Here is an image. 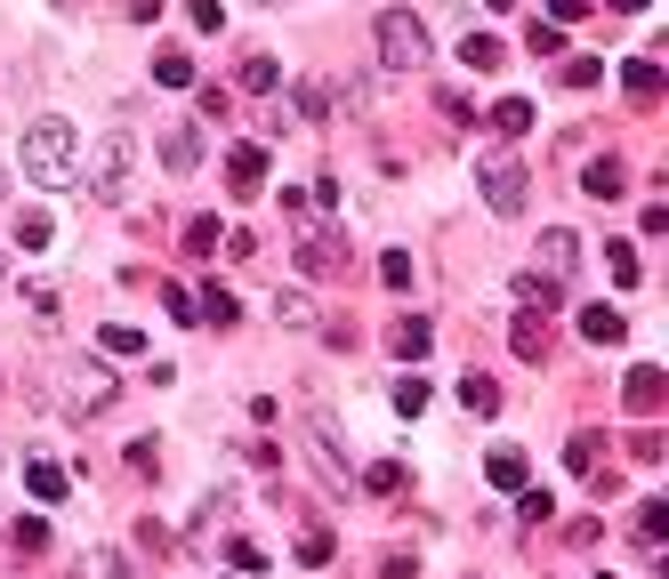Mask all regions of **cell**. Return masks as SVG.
<instances>
[{
  "label": "cell",
  "mask_w": 669,
  "mask_h": 579,
  "mask_svg": "<svg viewBox=\"0 0 669 579\" xmlns=\"http://www.w3.org/2000/svg\"><path fill=\"white\" fill-rule=\"evenodd\" d=\"M0 579H16V547L9 540H0Z\"/></svg>",
  "instance_id": "cell-47"
},
{
  "label": "cell",
  "mask_w": 669,
  "mask_h": 579,
  "mask_svg": "<svg viewBox=\"0 0 669 579\" xmlns=\"http://www.w3.org/2000/svg\"><path fill=\"white\" fill-rule=\"evenodd\" d=\"M581 16H589V0H549V25H557V33L581 25Z\"/></svg>",
  "instance_id": "cell-43"
},
{
  "label": "cell",
  "mask_w": 669,
  "mask_h": 579,
  "mask_svg": "<svg viewBox=\"0 0 669 579\" xmlns=\"http://www.w3.org/2000/svg\"><path fill=\"white\" fill-rule=\"evenodd\" d=\"M154 81H161V89H194V57L186 49H161L154 57Z\"/></svg>",
  "instance_id": "cell-22"
},
{
  "label": "cell",
  "mask_w": 669,
  "mask_h": 579,
  "mask_svg": "<svg viewBox=\"0 0 669 579\" xmlns=\"http://www.w3.org/2000/svg\"><path fill=\"white\" fill-rule=\"evenodd\" d=\"M621 185H630V170H621L613 153H605V161H589V170H581V194H589V201H621Z\"/></svg>",
  "instance_id": "cell-15"
},
{
  "label": "cell",
  "mask_w": 669,
  "mask_h": 579,
  "mask_svg": "<svg viewBox=\"0 0 669 579\" xmlns=\"http://www.w3.org/2000/svg\"><path fill=\"white\" fill-rule=\"evenodd\" d=\"M524 49H533V57H557L564 33H557V25H533V33H524Z\"/></svg>",
  "instance_id": "cell-42"
},
{
  "label": "cell",
  "mask_w": 669,
  "mask_h": 579,
  "mask_svg": "<svg viewBox=\"0 0 669 579\" xmlns=\"http://www.w3.org/2000/svg\"><path fill=\"white\" fill-rule=\"evenodd\" d=\"M275 81H282V73H275V57H242V89H251V97H267Z\"/></svg>",
  "instance_id": "cell-30"
},
{
  "label": "cell",
  "mask_w": 669,
  "mask_h": 579,
  "mask_svg": "<svg viewBox=\"0 0 669 579\" xmlns=\"http://www.w3.org/2000/svg\"><path fill=\"white\" fill-rule=\"evenodd\" d=\"M388 346H396V355H403V362H419V355H428V346H436V322H419V315H403V322L388 330Z\"/></svg>",
  "instance_id": "cell-17"
},
{
  "label": "cell",
  "mask_w": 669,
  "mask_h": 579,
  "mask_svg": "<svg viewBox=\"0 0 669 579\" xmlns=\"http://www.w3.org/2000/svg\"><path fill=\"white\" fill-rule=\"evenodd\" d=\"M379 282H388V290H412V258L388 250V258H379Z\"/></svg>",
  "instance_id": "cell-39"
},
{
  "label": "cell",
  "mask_w": 669,
  "mask_h": 579,
  "mask_svg": "<svg viewBox=\"0 0 669 579\" xmlns=\"http://www.w3.org/2000/svg\"><path fill=\"white\" fill-rule=\"evenodd\" d=\"M516 298L533 306V315H549V306H557V274H516Z\"/></svg>",
  "instance_id": "cell-25"
},
{
  "label": "cell",
  "mask_w": 669,
  "mask_h": 579,
  "mask_svg": "<svg viewBox=\"0 0 669 579\" xmlns=\"http://www.w3.org/2000/svg\"><path fill=\"white\" fill-rule=\"evenodd\" d=\"M460 410H469V419H500V379L469 370V379H460Z\"/></svg>",
  "instance_id": "cell-16"
},
{
  "label": "cell",
  "mask_w": 669,
  "mask_h": 579,
  "mask_svg": "<svg viewBox=\"0 0 669 579\" xmlns=\"http://www.w3.org/2000/svg\"><path fill=\"white\" fill-rule=\"evenodd\" d=\"M597 451H605V434L581 427V434H573V451H564V467H573V475H597Z\"/></svg>",
  "instance_id": "cell-28"
},
{
  "label": "cell",
  "mask_w": 669,
  "mask_h": 579,
  "mask_svg": "<svg viewBox=\"0 0 669 579\" xmlns=\"http://www.w3.org/2000/svg\"><path fill=\"white\" fill-rule=\"evenodd\" d=\"M113 370L106 362H65V410H81V419H97V410H113Z\"/></svg>",
  "instance_id": "cell-5"
},
{
  "label": "cell",
  "mask_w": 669,
  "mask_h": 579,
  "mask_svg": "<svg viewBox=\"0 0 669 579\" xmlns=\"http://www.w3.org/2000/svg\"><path fill=\"white\" fill-rule=\"evenodd\" d=\"M621 403H630V410H637V419H654V410L669 403V379H661V370H654V362H637V370H630V379H621Z\"/></svg>",
  "instance_id": "cell-8"
},
{
  "label": "cell",
  "mask_w": 669,
  "mask_h": 579,
  "mask_svg": "<svg viewBox=\"0 0 669 579\" xmlns=\"http://www.w3.org/2000/svg\"><path fill=\"white\" fill-rule=\"evenodd\" d=\"M492 9H516V0H492Z\"/></svg>",
  "instance_id": "cell-49"
},
{
  "label": "cell",
  "mask_w": 669,
  "mask_h": 579,
  "mask_svg": "<svg viewBox=\"0 0 669 579\" xmlns=\"http://www.w3.org/2000/svg\"><path fill=\"white\" fill-rule=\"evenodd\" d=\"M161 306H170V322H194V290L186 282H161Z\"/></svg>",
  "instance_id": "cell-37"
},
{
  "label": "cell",
  "mask_w": 669,
  "mask_h": 579,
  "mask_svg": "<svg viewBox=\"0 0 669 579\" xmlns=\"http://www.w3.org/2000/svg\"><path fill=\"white\" fill-rule=\"evenodd\" d=\"M0 282H9V274H0Z\"/></svg>",
  "instance_id": "cell-50"
},
{
  "label": "cell",
  "mask_w": 669,
  "mask_h": 579,
  "mask_svg": "<svg viewBox=\"0 0 669 579\" xmlns=\"http://www.w3.org/2000/svg\"><path fill=\"white\" fill-rule=\"evenodd\" d=\"M509 346H516V362H549V322L524 306V315L509 322Z\"/></svg>",
  "instance_id": "cell-11"
},
{
  "label": "cell",
  "mask_w": 669,
  "mask_h": 579,
  "mask_svg": "<svg viewBox=\"0 0 669 579\" xmlns=\"http://www.w3.org/2000/svg\"><path fill=\"white\" fill-rule=\"evenodd\" d=\"M581 338H589V346H621V338H630V315H621V306H581Z\"/></svg>",
  "instance_id": "cell-10"
},
{
  "label": "cell",
  "mask_w": 669,
  "mask_h": 579,
  "mask_svg": "<svg viewBox=\"0 0 669 579\" xmlns=\"http://www.w3.org/2000/svg\"><path fill=\"white\" fill-rule=\"evenodd\" d=\"M605 258H613V282H621V290L637 282V250H630V242H613V250H605Z\"/></svg>",
  "instance_id": "cell-41"
},
{
  "label": "cell",
  "mask_w": 669,
  "mask_h": 579,
  "mask_svg": "<svg viewBox=\"0 0 669 579\" xmlns=\"http://www.w3.org/2000/svg\"><path fill=\"white\" fill-rule=\"evenodd\" d=\"M363 491H379V500H396V491H403V459H379V467H363Z\"/></svg>",
  "instance_id": "cell-29"
},
{
  "label": "cell",
  "mask_w": 669,
  "mask_h": 579,
  "mask_svg": "<svg viewBox=\"0 0 669 579\" xmlns=\"http://www.w3.org/2000/svg\"><path fill=\"white\" fill-rule=\"evenodd\" d=\"M516 515H524V523H549V515H557V500H549V491H533V483H524V491H516Z\"/></svg>",
  "instance_id": "cell-33"
},
{
  "label": "cell",
  "mask_w": 669,
  "mask_h": 579,
  "mask_svg": "<svg viewBox=\"0 0 669 579\" xmlns=\"http://www.w3.org/2000/svg\"><path fill=\"white\" fill-rule=\"evenodd\" d=\"M186 250H194V258L218 250V218H194V225H186Z\"/></svg>",
  "instance_id": "cell-38"
},
{
  "label": "cell",
  "mask_w": 669,
  "mask_h": 579,
  "mask_svg": "<svg viewBox=\"0 0 669 579\" xmlns=\"http://www.w3.org/2000/svg\"><path fill=\"white\" fill-rule=\"evenodd\" d=\"M460 65L492 73V65H500V40H492V33H469V40H460Z\"/></svg>",
  "instance_id": "cell-26"
},
{
  "label": "cell",
  "mask_w": 669,
  "mask_h": 579,
  "mask_svg": "<svg viewBox=\"0 0 669 579\" xmlns=\"http://www.w3.org/2000/svg\"><path fill=\"white\" fill-rule=\"evenodd\" d=\"M621 89H630V106H661V65L654 57H630V65H621Z\"/></svg>",
  "instance_id": "cell-12"
},
{
  "label": "cell",
  "mask_w": 669,
  "mask_h": 579,
  "mask_svg": "<svg viewBox=\"0 0 669 579\" xmlns=\"http://www.w3.org/2000/svg\"><path fill=\"white\" fill-rule=\"evenodd\" d=\"M194 161H202V121H170V130H161V170L186 177Z\"/></svg>",
  "instance_id": "cell-7"
},
{
  "label": "cell",
  "mask_w": 669,
  "mask_h": 579,
  "mask_svg": "<svg viewBox=\"0 0 669 579\" xmlns=\"http://www.w3.org/2000/svg\"><path fill=\"white\" fill-rule=\"evenodd\" d=\"M16 242H25V250H49V218H40V210H16Z\"/></svg>",
  "instance_id": "cell-36"
},
{
  "label": "cell",
  "mask_w": 669,
  "mask_h": 579,
  "mask_svg": "<svg viewBox=\"0 0 669 579\" xmlns=\"http://www.w3.org/2000/svg\"><path fill=\"white\" fill-rule=\"evenodd\" d=\"M121 9H130L137 25H146V16H161V0H121Z\"/></svg>",
  "instance_id": "cell-45"
},
{
  "label": "cell",
  "mask_w": 669,
  "mask_h": 579,
  "mask_svg": "<svg viewBox=\"0 0 669 579\" xmlns=\"http://www.w3.org/2000/svg\"><path fill=\"white\" fill-rule=\"evenodd\" d=\"M97 338H106V355H137V346H146V330H137V322H106Z\"/></svg>",
  "instance_id": "cell-31"
},
{
  "label": "cell",
  "mask_w": 669,
  "mask_h": 579,
  "mask_svg": "<svg viewBox=\"0 0 669 579\" xmlns=\"http://www.w3.org/2000/svg\"><path fill=\"white\" fill-rule=\"evenodd\" d=\"M299 266H307L315 282H331V274H348V234L339 225H315L307 242H299Z\"/></svg>",
  "instance_id": "cell-6"
},
{
  "label": "cell",
  "mask_w": 669,
  "mask_h": 579,
  "mask_svg": "<svg viewBox=\"0 0 669 579\" xmlns=\"http://www.w3.org/2000/svg\"><path fill=\"white\" fill-rule=\"evenodd\" d=\"M25 491H33L40 507H57V500L73 491V475H65V467H49V459H25Z\"/></svg>",
  "instance_id": "cell-14"
},
{
  "label": "cell",
  "mask_w": 669,
  "mask_h": 579,
  "mask_svg": "<svg viewBox=\"0 0 669 579\" xmlns=\"http://www.w3.org/2000/svg\"><path fill=\"white\" fill-rule=\"evenodd\" d=\"M275 322L282 330H315V298L307 290H275Z\"/></svg>",
  "instance_id": "cell-18"
},
{
  "label": "cell",
  "mask_w": 669,
  "mask_h": 579,
  "mask_svg": "<svg viewBox=\"0 0 669 579\" xmlns=\"http://www.w3.org/2000/svg\"><path fill=\"white\" fill-rule=\"evenodd\" d=\"M81 177V137L65 113H40L25 130V185H40V194H65V185Z\"/></svg>",
  "instance_id": "cell-1"
},
{
  "label": "cell",
  "mask_w": 669,
  "mask_h": 579,
  "mask_svg": "<svg viewBox=\"0 0 669 579\" xmlns=\"http://www.w3.org/2000/svg\"><path fill=\"white\" fill-rule=\"evenodd\" d=\"M9 547L40 555V547H49V515H16V523H9Z\"/></svg>",
  "instance_id": "cell-24"
},
{
  "label": "cell",
  "mask_w": 669,
  "mask_h": 579,
  "mask_svg": "<svg viewBox=\"0 0 669 579\" xmlns=\"http://www.w3.org/2000/svg\"><path fill=\"white\" fill-rule=\"evenodd\" d=\"M299 564H331V531H323V523L299 531Z\"/></svg>",
  "instance_id": "cell-34"
},
{
  "label": "cell",
  "mask_w": 669,
  "mask_h": 579,
  "mask_svg": "<svg viewBox=\"0 0 669 579\" xmlns=\"http://www.w3.org/2000/svg\"><path fill=\"white\" fill-rule=\"evenodd\" d=\"M484 475H492L500 491H524V483H533V467H524V451H492V459H484Z\"/></svg>",
  "instance_id": "cell-20"
},
{
  "label": "cell",
  "mask_w": 669,
  "mask_h": 579,
  "mask_svg": "<svg viewBox=\"0 0 669 579\" xmlns=\"http://www.w3.org/2000/svg\"><path fill=\"white\" fill-rule=\"evenodd\" d=\"M630 459H637V467H654V459H661V434H654V427H637V434H630Z\"/></svg>",
  "instance_id": "cell-40"
},
{
  "label": "cell",
  "mask_w": 669,
  "mask_h": 579,
  "mask_svg": "<svg viewBox=\"0 0 669 579\" xmlns=\"http://www.w3.org/2000/svg\"><path fill=\"white\" fill-rule=\"evenodd\" d=\"M130 170H137V137L106 130L89 145V201H121V194H130Z\"/></svg>",
  "instance_id": "cell-2"
},
{
  "label": "cell",
  "mask_w": 669,
  "mask_h": 579,
  "mask_svg": "<svg viewBox=\"0 0 669 579\" xmlns=\"http://www.w3.org/2000/svg\"><path fill=\"white\" fill-rule=\"evenodd\" d=\"M396 410H403V419L428 410V379H419V370H403V379H396Z\"/></svg>",
  "instance_id": "cell-27"
},
{
  "label": "cell",
  "mask_w": 669,
  "mask_h": 579,
  "mask_svg": "<svg viewBox=\"0 0 669 579\" xmlns=\"http://www.w3.org/2000/svg\"><path fill=\"white\" fill-rule=\"evenodd\" d=\"M661 531H669V507H661V500H645V507H637V540H645V547H661Z\"/></svg>",
  "instance_id": "cell-32"
},
{
  "label": "cell",
  "mask_w": 669,
  "mask_h": 579,
  "mask_svg": "<svg viewBox=\"0 0 669 579\" xmlns=\"http://www.w3.org/2000/svg\"><path fill=\"white\" fill-rule=\"evenodd\" d=\"M73 579H130V564H121V547H89L73 564Z\"/></svg>",
  "instance_id": "cell-21"
},
{
  "label": "cell",
  "mask_w": 669,
  "mask_h": 579,
  "mask_svg": "<svg viewBox=\"0 0 669 579\" xmlns=\"http://www.w3.org/2000/svg\"><path fill=\"white\" fill-rule=\"evenodd\" d=\"M476 194L492 218H524V161L516 153H484L476 161Z\"/></svg>",
  "instance_id": "cell-4"
},
{
  "label": "cell",
  "mask_w": 669,
  "mask_h": 579,
  "mask_svg": "<svg viewBox=\"0 0 669 579\" xmlns=\"http://www.w3.org/2000/svg\"><path fill=\"white\" fill-rule=\"evenodd\" d=\"M533 130V97H500L492 106V137H524Z\"/></svg>",
  "instance_id": "cell-19"
},
{
  "label": "cell",
  "mask_w": 669,
  "mask_h": 579,
  "mask_svg": "<svg viewBox=\"0 0 669 579\" xmlns=\"http://www.w3.org/2000/svg\"><path fill=\"white\" fill-rule=\"evenodd\" d=\"M186 16H194V33H218V25H227V9H218V0H194Z\"/></svg>",
  "instance_id": "cell-44"
},
{
  "label": "cell",
  "mask_w": 669,
  "mask_h": 579,
  "mask_svg": "<svg viewBox=\"0 0 669 579\" xmlns=\"http://www.w3.org/2000/svg\"><path fill=\"white\" fill-rule=\"evenodd\" d=\"M540 266H549V274H573V266H581V234H573V225H549V234H540Z\"/></svg>",
  "instance_id": "cell-13"
},
{
  "label": "cell",
  "mask_w": 669,
  "mask_h": 579,
  "mask_svg": "<svg viewBox=\"0 0 669 579\" xmlns=\"http://www.w3.org/2000/svg\"><path fill=\"white\" fill-rule=\"evenodd\" d=\"M0 201H9V170H0Z\"/></svg>",
  "instance_id": "cell-48"
},
{
  "label": "cell",
  "mask_w": 669,
  "mask_h": 579,
  "mask_svg": "<svg viewBox=\"0 0 669 579\" xmlns=\"http://www.w3.org/2000/svg\"><path fill=\"white\" fill-rule=\"evenodd\" d=\"M194 315H202V322H218V330H227V322L242 315V306H234V290H218V282H210V290H202V298H194Z\"/></svg>",
  "instance_id": "cell-23"
},
{
  "label": "cell",
  "mask_w": 669,
  "mask_h": 579,
  "mask_svg": "<svg viewBox=\"0 0 669 579\" xmlns=\"http://www.w3.org/2000/svg\"><path fill=\"white\" fill-rule=\"evenodd\" d=\"M372 40H379V65H388V73H419V65H428V25H419L412 9H388L372 25Z\"/></svg>",
  "instance_id": "cell-3"
},
{
  "label": "cell",
  "mask_w": 669,
  "mask_h": 579,
  "mask_svg": "<svg viewBox=\"0 0 669 579\" xmlns=\"http://www.w3.org/2000/svg\"><path fill=\"white\" fill-rule=\"evenodd\" d=\"M605 9H613V16H645V0H605Z\"/></svg>",
  "instance_id": "cell-46"
},
{
  "label": "cell",
  "mask_w": 669,
  "mask_h": 579,
  "mask_svg": "<svg viewBox=\"0 0 669 579\" xmlns=\"http://www.w3.org/2000/svg\"><path fill=\"white\" fill-rule=\"evenodd\" d=\"M331 113V89H323V81H299V121H323Z\"/></svg>",
  "instance_id": "cell-35"
},
{
  "label": "cell",
  "mask_w": 669,
  "mask_h": 579,
  "mask_svg": "<svg viewBox=\"0 0 669 579\" xmlns=\"http://www.w3.org/2000/svg\"><path fill=\"white\" fill-rule=\"evenodd\" d=\"M227 185L234 194H258L267 185V145H227Z\"/></svg>",
  "instance_id": "cell-9"
}]
</instances>
